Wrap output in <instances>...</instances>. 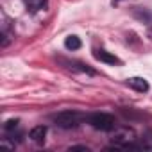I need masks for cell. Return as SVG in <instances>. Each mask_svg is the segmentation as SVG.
<instances>
[{"label": "cell", "instance_id": "cell-1", "mask_svg": "<svg viewBox=\"0 0 152 152\" xmlns=\"http://www.w3.org/2000/svg\"><path fill=\"white\" fill-rule=\"evenodd\" d=\"M86 120V116L79 111H61L54 116V122L57 124V127L61 129H75V127H79L83 122Z\"/></svg>", "mask_w": 152, "mask_h": 152}, {"label": "cell", "instance_id": "cell-2", "mask_svg": "<svg viewBox=\"0 0 152 152\" xmlns=\"http://www.w3.org/2000/svg\"><path fill=\"white\" fill-rule=\"evenodd\" d=\"M88 124L93 127V129H97V131H113L115 129V125H116V122H115V118L111 116V115H107V113H93V115H90L88 116Z\"/></svg>", "mask_w": 152, "mask_h": 152}, {"label": "cell", "instance_id": "cell-3", "mask_svg": "<svg viewBox=\"0 0 152 152\" xmlns=\"http://www.w3.org/2000/svg\"><path fill=\"white\" fill-rule=\"evenodd\" d=\"M93 56H95L97 61L106 63V64H122V61H120L115 54H111V52H107V50H95Z\"/></svg>", "mask_w": 152, "mask_h": 152}, {"label": "cell", "instance_id": "cell-4", "mask_svg": "<svg viewBox=\"0 0 152 152\" xmlns=\"http://www.w3.org/2000/svg\"><path fill=\"white\" fill-rule=\"evenodd\" d=\"M127 86H131L132 90H136L140 93L148 91V83L143 77H131V79H127Z\"/></svg>", "mask_w": 152, "mask_h": 152}, {"label": "cell", "instance_id": "cell-5", "mask_svg": "<svg viewBox=\"0 0 152 152\" xmlns=\"http://www.w3.org/2000/svg\"><path fill=\"white\" fill-rule=\"evenodd\" d=\"M45 136H47V125H36L29 132V138L34 143H43L45 141Z\"/></svg>", "mask_w": 152, "mask_h": 152}, {"label": "cell", "instance_id": "cell-6", "mask_svg": "<svg viewBox=\"0 0 152 152\" xmlns=\"http://www.w3.org/2000/svg\"><path fill=\"white\" fill-rule=\"evenodd\" d=\"M23 2H25L27 11H31V13H38L39 9H43V7H45L47 0H23Z\"/></svg>", "mask_w": 152, "mask_h": 152}, {"label": "cell", "instance_id": "cell-7", "mask_svg": "<svg viewBox=\"0 0 152 152\" xmlns=\"http://www.w3.org/2000/svg\"><path fill=\"white\" fill-rule=\"evenodd\" d=\"M81 39L77 38V36H68L66 39H64V47L68 48V50H79L81 48Z\"/></svg>", "mask_w": 152, "mask_h": 152}, {"label": "cell", "instance_id": "cell-8", "mask_svg": "<svg viewBox=\"0 0 152 152\" xmlns=\"http://www.w3.org/2000/svg\"><path fill=\"white\" fill-rule=\"evenodd\" d=\"M132 15H134L136 18H140V20H145L147 23H150V22H152V16H150L148 13L141 11V7H134V9H132Z\"/></svg>", "mask_w": 152, "mask_h": 152}, {"label": "cell", "instance_id": "cell-9", "mask_svg": "<svg viewBox=\"0 0 152 152\" xmlns=\"http://www.w3.org/2000/svg\"><path fill=\"white\" fill-rule=\"evenodd\" d=\"M16 125H18V120H7V122H6V125H4V129L9 132V131L16 129Z\"/></svg>", "mask_w": 152, "mask_h": 152}, {"label": "cell", "instance_id": "cell-10", "mask_svg": "<svg viewBox=\"0 0 152 152\" xmlns=\"http://www.w3.org/2000/svg\"><path fill=\"white\" fill-rule=\"evenodd\" d=\"M72 150H86V152H88L86 147H70V152H72Z\"/></svg>", "mask_w": 152, "mask_h": 152}, {"label": "cell", "instance_id": "cell-11", "mask_svg": "<svg viewBox=\"0 0 152 152\" xmlns=\"http://www.w3.org/2000/svg\"><path fill=\"white\" fill-rule=\"evenodd\" d=\"M120 2H124V0H111V4H113V6H116V4H120Z\"/></svg>", "mask_w": 152, "mask_h": 152}]
</instances>
